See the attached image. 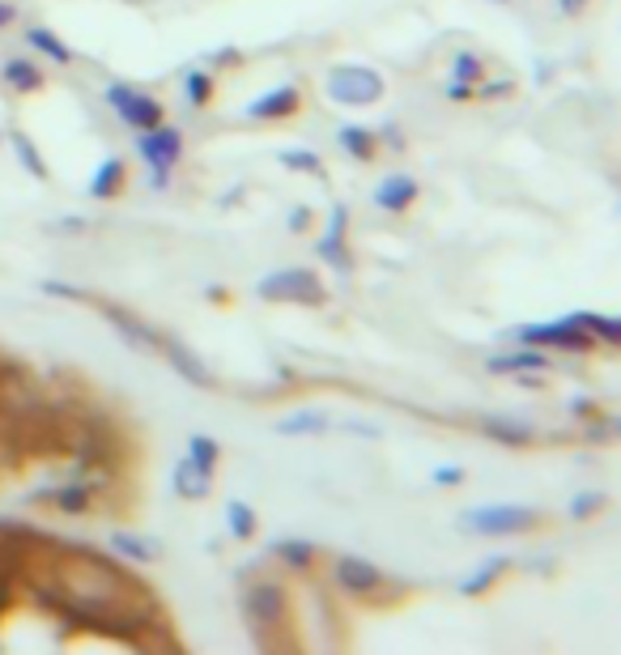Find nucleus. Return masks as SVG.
<instances>
[{
  "label": "nucleus",
  "instance_id": "nucleus-1",
  "mask_svg": "<svg viewBox=\"0 0 621 655\" xmlns=\"http://www.w3.org/2000/svg\"><path fill=\"white\" fill-rule=\"evenodd\" d=\"M286 605H289L286 587L277 579H260L243 592V617H247V626L256 631V643H260V647H268V631L286 626Z\"/></svg>",
  "mask_w": 621,
  "mask_h": 655
},
{
  "label": "nucleus",
  "instance_id": "nucleus-2",
  "mask_svg": "<svg viewBox=\"0 0 621 655\" xmlns=\"http://www.w3.org/2000/svg\"><path fill=\"white\" fill-rule=\"evenodd\" d=\"M137 158L154 170V188L162 192V188H170V170H175V162L184 158V132L170 128V123L145 128L141 137H137Z\"/></svg>",
  "mask_w": 621,
  "mask_h": 655
},
{
  "label": "nucleus",
  "instance_id": "nucleus-3",
  "mask_svg": "<svg viewBox=\"0 0 621 655\" xmlns=\"http://www.w3.org/2000/svg\"><path fill=\"white\" fill-rule=\"evenodd\" d=\"M256 294L264 302H303V307H319L328 298L319 286V272H310V268H277L256 281Z\"/></svg>",
  "mask_w": 621,
  "mask_h": 655
},
{
  "label": "nucleus",
  "instance_id": "nucleus-4",
  "mask_svg": "<svg viewBox=\"0 0 621 655\" xmlns=\"http://www.w3.org/2000/svg\"><path fill=\"white\" fill-rule=\"evenodd\" d=\"M324 90L341 107H375L383 98V77L371 64H336Z\"/></svg>",
  "mask_w": 621,
  "mask_h": 655
},
{
  "label": "nucleus",
  "instance_id": "nucleus-5",
  "mask_svg": "<svg viewBox=\"0 0 621 655\" xmlns=\"http://www.w3.org/2000/svg\"><path fill=\"white\" fill-rule=\"evenodd\" d=\"M511 337L520 340V345H532V349H562V354H592L597 349V337L592 333H583L579 324L571 319H550V324H524V328H515Z\"/></svg>",
  "mask_w": 621,
  "mask_h": 655
},
{
  "label": "nucleus",
  "instance_id": "nucleus-6",
  "mask_svg": "<svg viewBox=\"0 0 621 655\" xmlns=\"http://www.w3.org/2000/svg\"><path fill=\"white\" fill-rule=\"evenodd\" d=\"M536 524V510L515 507V503H494V507H473L460 515V528L477 536H520Z\"/></svg>",
  "mask_w": 621,
  "mask_h": 655
},
{
  "label": "nucleus",
  "instance_id": "nucleus-7",
  "mask_svg": "<svg viewBox=\"0 0 621 655\" xmlns=\"http://www.w3.org/2000/svg\"><path fill=\"white\" fill-rule=\"evenodd\" d=\"M107 107H111L128 128H137V132L154 128V123H162V116H167L158 98L132 90L128 81H111V86H107Z\"/></svg>",
  "mask_w": 621,
  "mask_h": 655
},
{
  "label": "nucleus",
  "instance_id": "nucleus-8",
  "mask_svg": "<svg viewBox=\"0 0 621 655\" xmlns=\"http://www.w3.org/2000/svg\"><path fill=\"white\" fill-rule=\"evenodd\" d=\"M333 587L354 596V601H366V596H379L383 587V570L375 562L358 558V554H341L333 562Z\"/></svg>",
  "mask_w": 621,
  "mask_h": 655
},
{
  "label": "nucleus",
  "instance_id": "nucleus-9",
  "mask_svg": "<svg viewBox=\"0 0 621 655\" xmlns=\"http://www.w3.org/2000/svg\"><path fill=\"white\" fill-rule=\"evenodd\" d=\"M315 251H319V260L333 265L341 277L354 272V251H349V209H345V205H333L328 226H324L319 239H315Z\"/></svg>",
  "mask_w": 621,
  "mask_h": 655
},
{
  "label": "nucleus",
  "instance_id": "nucleus-10",
  "mask_svg": "<svg viewBox=\"0 0 621 655\" xmlns=\"http://www.w3.org/2000/svg\"><path fill=\"white\" fill-rule=\"evenodd\" d=\"M298 107H303V95H298V86L289 81V86H273V90H264L260 98H252V102H247V120H260V123L289 120Z\"/></svg>",
  "mask_w": 621,
  "mask_h": 655
},
{
  "label": "nucleus",
  "instance_id": "nucleus-11",
  "mask_svg": "<svg viewBox=\"0 0 621 655\" xmlns=\"http://www.w3.org/2000/svg\"><path fill=\"white\" fill-rule=\"evenodd\" d=\"M162 354H167V363L175 366V375H184V384H191V388H200V391L217 388L214 370L200 363V354L188 349L184 340H162Z\"/></svg>",
  "mask_w": 621,
  "mask_h": 655
},
{
  "label": "nucleus",
  "instance_id": "nucleus-12",
  "mask_svg": "<svg viewBox=\"0 0 621 655\" xmlns=\"http://www.w3.org/2000/svg\"><path fill=\"white\" fill-rule=\"evenodd\" d=\"M422 196V183L413 179V175H387V179H379V188H375V209H383V214H405L408 205Z\"/></svg>",
  "mask_w": 621,
  "mask_h": 655
},
{
  "label": "nucleus",
  "instance_id": "nucleus-13",
  "mask_svg": "<svg viewBox=\"0 0 621 655\" xmlns=\"http://www.w3.org/2000/svg\"><path fill=\"white\" fill-rule=\"evenodd\" d=\"M107 324H111L137 354H158V349H162V337H158L149 324H141L132 311H124V307H107Z\"/></svg>",
  "mask_w": 621,
  "mask_h": 655
},
{
  "label": "nucleus",
  "instance_id": "nucleus-14",
  "mask_svg": "<svg viewBox=\"0 0 621 655\" xmlns=\"http://www.w3.org/2000/svg\"><path fill=\"white\" fill-rule=\"evenodd\" d=\"M268 554L286 562L289 570H310L319 562V545H310L303 536H282V540H268Z\"/></svg>",
  "mask_w": 621,
  "mask_h": 655
},
{
  "label": "nucleus",
  "instance_id": "nucleus-15",
  "mask_svg": "<svg viewBox=\"0 0 621 655\" xmlns=\"http://www.w3.org/2000/svg\"><path fill=\"white\" fill-rule=\"evenodd\" d=\"M485 366H490L494 375H520V370H541V375H545V370H550V358H545L541 349H532V345H520V349H511V354H494Z\"/></svg>",
  "mask_w": 621,
  "mask_h": 655
},
{
  "label": "nucleus",
  "instance_id": "nucleus-16",
  "mask_svg": "<svg viewBox=\"0 0 621 655\" xmlns=\"http://www.w3.org/2000/svg\"><path fill=\"white\" fill-rule=\"evenodd\" d=\"M0 81L9 86V90H18V95H34V90H43V69L39 64H30L22 56H13V60H4L0 64Z\"/></svg>",
  "mask_w": 621,
  "mask_h": 655
},
{
  "label": "nucleus",
  "instance_id": "nucleus-17",
  "mask_svg": "<svg viewBox=\"0 0 621 655\" xmlns=\"http://www.w3.org/2000/svg\"><path fill=\"white\" fill-rule=\"evenodd\" d=\"M336 146L345 149L349 158H358V162H371L379 153V132H371L362 123H345V128H336Z\"/></svg>",
  "mask_w": 621,
  "mask_h": 655
},
{
  "label": "nucleus",
  "instance_id": "nucleus-18",
  "mask_svg": "<svg viewBox=\"0 0 621 655\" xmlns=\"http://www.w3.org/2000/svg\"><path fill=\"white\" fill-rule=\"evenodd\" d=\"M170 482H175V494H179V498H209V486H214V473L196 468V464H191L188 456H184V460L175 464Z\"/></svg>",
  "mask_w": 621,
  "mask_h": 655
},
{
  "label": "nucleus",
  "instance_id": "nucleus-19",
  "mask_svg": "<svg viewBox=\"0 0 621 655\" xmlns=\"http://www.w3.org/2000/svg\"><path fill=\"white\" fill-rule=\"evenodd\" d=\"M481 430L502 443V447H528L532 443V426L528 421H511V417H485Z\"/></svg>",
  "mask_w": 621,
  "mask_h": 655
},
{
  "label": "nucleus",
  "instance_id": "nucleus-20",
  "mask_svg": "<svg viewBox=\"0 0 621 655\" xmlns=\"http://www.w3.org/2000/svg\"><path fill=\"white\" fill-rule=\"evenodd\" d=\"M120 188H124V158H102L86 192L95 196V200H111V196L120 192Z\"/></svg>",
  "mask_w": 621,
  "mask_h": 655
},
{
  "label": "nucleus",
  "instance_id": "nucleus-21",
  "mask_svg": "<svg viewBox=\"0 0 621 655\" xmlns=\"http://www.w3.org/2000/svg\"><path fill=\"white\" fill-rule=\"evenodd\" d=\"M95 489L98 486H86V482H69V486L51 489V503H56V510H65V515H86L90 503H95Z\"/></svg>",
  "mask_w": 621,
  "mask_h": 655
},
{
  "label": "nucleus",
  "instance_id": "nucleus-22",
  "mask_svg": "<svg viewBox=\"0 0 621 655\" xmlns=\"http://www.w3.org/2000/svg\"><path fill=\"white\" fill-rule=\"evenodd\" d=\"M506 570H511V562H506V558L481 562L477 570H473L469 579L460 583V596H485V592H490V587H494V583H499Z\"/></svg>",
  "mask_w": 621,
  "mask_h": 655
},
{
  "label": "nucleus",
  "instance_id": "nucleus-23",
  "mask_svg": "<svg viewBox=\"0 0 621 655\" xmlns=\"http://www.w3.org/2000/svg\"><path fill=\"white\" fill-rule=\"evenodd\" d=\"M571 324H579L583 333H592L597 337V345L604 340V345H618L621 340V324L613 316H600V311H571Z\"/></svg>",
  "mask_w": 621,
  "mask_h": 655
},
{
  "label": "nucleus",
  "instance_id": "nucleus-24",
  "mask_svg": "<svg viewBox=\"0 0 621 655\" xmlns=\"http://www.w3.org/2000/svg\"><path fill=\"white\" fill-rule=\"evenodd\" d=\"M111 554H120L128 562H154L158 558V540L137 533H111Z\"/></svg>",
  "mask_w": 621,
  "mask_h": 655
},
{
  "label": "nucleus",
  "instance_id": "nucleus-25",
  "mask_svg": "<svg viewBox=\"0 0 621 655\" xmlns=\"http://www.w3.org/2000/svg\"><path fill=\"white\" fill-rule=\"evenodd\" d=\"M26 43H30L34 51H43V56L56 60V64H72V48H65L60 34L48 30V26H30V30H26Z\"/></svg>",
  "mask_w": 621,
  "mask_h": 655
},
{
  "label": "nucleus",
  "instance_id": "nucleus-26",
  "mask_svg": "<svg viewBox=\"0 0 621 655\" xmlns=\"http://www.w3.org/2000/svg\"><path fill=\"white\" fill-rule=\"evenodd\" d=\"M226 528H230L235 540H252L256 528H260V519H256V510L247 507L243 498H230V503H226Z\"/></svg>",
  "mask_w": 621,
  "mask_h": 655
},
{
  "label": "nucleus",
  "instance_id": "nucleus-27",
  "mask_svg": "<svg viewBox=\"0 0 621 655\" xmlns=\"http://www.w3.org/2000/svg\"><path fill=\"white\" fill-rule=\"evenodd\" d=\"M324 430H328V417H324V413H294V417H282V421H277V435H286V438L324 435Z\"/></svg>",
  "mask_w": 621,
  "mask_h": 655
},
{
  "label": "nucleus",
  "instance_id": "nucleus-28",
  "mask_svg": "<svg viewBox=\"0 0 621 655\" xmlns=\"http://www.w3.org/2000/svg\"><path fill=\"white\" fill-rule=\"evenodd\" d=\"M188 460L196 464V468H205V473H217V464H221V447H217V438L191 435L188 438Z\"/></svg>",
  "mask_w": 621,
  "mask_h": 655
},
{
  "label": "nucleus",
  "instance_id": "nucleus-29",
  "mask_svg": "<svg viewBox=\"0 0 621 655\" xmlns=\"http://www.w3.org/2000/svg\"><path fill=\"white\" fill-rule=\"evenodd\" d=\"M217 90V77L205 73V69H191L184 73V98H188V107H205Z\"/></svg>",
  "mask_w": 621,
  "mask_h": 655
},
{
  "label": "nucleus",
  "instance_id": "nucleus-30",
  "mask_svg": "<svg viewBox=\"0 0 621 655\" xmlns=\"http://www.w3.org/2000/svg\"><path fill=\"white\" fill-rule=\"evenodd\" d=\"M452 81H460V86H477V81H485V64H481L477 51H455Z\"/></svg>",
  "mask_w": 621,
  "mask_h": 655
},
{
  "label": "nucleus",
  "instance_id": "nucleus-31",
  "mask_svg": "<svg viewBox=\"0 0 621 655\" xmlns=\"http://www.w3.org/2000/svg\"><path fill=\"white\" fill-rule=\"evenodd\" d=\"M13 153L22 158V167L34 175V179H48V162L39 158V149H34V141L26 137V132H13Z\"/></svg>",
  "mask_w": 621,
  "mask_h": 655
},
{
  "label": "nucleus",
  "instance_id": "nucleus-32",
  "mask_svg": "<svg viewBox=\"0 0 621 655\" xmlns=\"http://www.w3.org/2000/svg\"><path fill=\"white\" fill-rule=\"evenodd\" d=\"M277 158H282V167H289V170H307V175H324V158H319V153H310V149H282Z\"/></svg>",
  "mask_w": 621,
  "mask_h": 655
},
{
  "label": "nucleus",
  "instance_id": "nucleus-33",
  "mask_svg": "<svg viewBox=\"0 0 621 655\" xmlns=\"http://www.w3.org/2000/svg\"><path fill=\"white\" fill-rule=\"evenodd\" d=\"M600 507H604V494H600V489H579L571 498V519L574 524H583V519H592Z\"/></svg>",
  "mask_w": 621,
  "mask_h": 655
},
{
  "label": "nucleus",
  "instance_id": "nucleus-34",
  "mask_svg": "<svg viewBox=\"0 0 621 655\" xmlns=\"http://www.w3.org/2000/svg\"><path fill=\"white\" fill-rule=\"evenodd\" d=\"M431 482L434 486H443V489H452V486L464 482V468H460V464H438V468L431 473Z\"/></svg>",
  "mask_w": 621,
  "mask_h": 655
},
{
  "label": "nucleus",
  "instance_id": "nucleus-35",
  "mask_svg": "<svg viewBox=\"0 0 621 655\" xmlns=\"http://www.w3.org/2000/svg\"><path fill=\"white\" fill-rule=\"evenodd\" d=\"M43 294H56V298H72V302H86L90 294L77 290V286H65V281H43Z\"/></svg>",
  "mask_w": 621,
  "mask_h": 655
},
{
  "label": "nucleus",
  "instance_id": "nucleus-36",
  "mask_svg": "<svg viewBox=\"0 0 621 655\" xmlns=\"http://www.w3.org/2000/svg\"><path fill=\"white\" fill-rule=\"evenodd\" d=\"M310 221H315V214H310L307 205H298V209H289V221H286V230L289 235H303Z\"/></svg>",
  "mask_w": 621,
  "mask_h": 655
},
{
  "label": "nucleus",
  "instance_id": "nucleus-37",
  "mask_svg": "<svg viewBox=\"0 0 621 655\" xmlns=\"http://www.w3.org/2000/svg\"><path fill=\"white\" fill-rule=\"evenodd\" d=\"M511 90H515L511 81H494V86H490V81H477V95L481 98H506Z\"/></svg>",
  "mask_w": 621,
  "mask_h": 655
},
{
  "label": "nucleus",
  "instance_id": "nucleus-38",
  "mask_svg": "<svg viewBox=\"0 0 621 655\" xmlns=\"http://www.w3.org/2000/svg\"><path fill=\"white\" fill-rule=\"evenodd\" d=\"M473 95H477V86H460V81H447V98H452V102H469Z\"/></svg>",
  "mask_w": 621,
  "mask_h": 655
},
{
  "label": "nucleus",
  "instance_id": "nucleus-39",
  "mask_svg": "<svg viewBox=\"0 0 621 655\" xmlns=\"http://www.w3.org/2000/svg\"><path fill=\"white\" fill-rule=\"evenodd\" d=\"M588 9V0H558V13L562 18H574V13H583Z\"/></svg>",
  "mask_w": 621,
  "mask_h": 655
},
{
  "label": "nucleus",
  "instance_id": "nucleus-40",
  "mask_svg": "<svg viewBox=\"0 0 621 655\" xmlns=\"http://www.w3.org/2000/svg\"><path fill=\"white\" fill-rule=\"evenodd\" d=\"M592 409H597V405H592V396H574V400H571V413H574V417H588Z\"/></svg>",
  "mask_w": 621,
  "mask_h": 655
},
{
  "label": "nucleus",
  "instance_id": "nucleus-41",
  "mask_svg": "<svg viewBox=\"0 0 621 655\" xmlns=\"http://www.w3.org/2000/svg\"><path fill=\"white\" fill-rule=\"evenodd\" d=\"M13 22H18V9H13L9 0H0V30H4V26H13Z\"/></svg>",
  "mask_w": 621,
  "mask_h": 655
},
{
  "label": "nucleus",
  "instance_id": "nucleus-42",
  "mask_svg": "<svg viewBox=\"0 0 621 655\" xmlns=\"http://www.w3.org/2000/svg\"><path fill=\"white\" fill-rule=\"evenodd\" d=\"M60 230H86V221H81V218H69V221H60Z\"/></svg>",
  "mask_w": 621,
  "mask_h": 655
},
{
  "label": "nucleus",
  "instance_id": "nucleus-43",
  "mask_svg": "<svg viewBox=\"0 0 621 655\" xmlns=\"http://www.w3.org/2000/svg\"><path fill=\"white\" fill-rule=\"evenodd\" d=\"M494 4H506V0H494Z\"/></svg>",
  "mask_w": 621,
  "mask_h": 655
},
{
  "label": "nucleus",
  "instance_id": "nucleus-44",
  "mask_svg": "<svg viewBox=\"0 0 621 655\" xmlns=\"http://www.w3.org/2000/svg\"><path fill=\"white\" fill-rule=\"evenodd\" d=\"M0 575H4V570H0Z\"/></svg>",
  "mask_w": 621,
  "mask_h": 655
}]
</instances>
